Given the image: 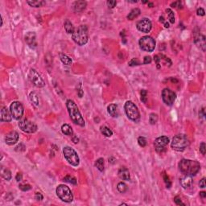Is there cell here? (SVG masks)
<instances>
[{
	"label": "cell",
	"instance_id": "obj_1",
	"mask_svg": "<svg viewBox=\"0 0 206 206\" xmlns=\"http://www.w3.org/2000/svg\"><path fill=\"white\" fill-rule=\"evenodd\" d=\"M66 106H67L68 112L69 114L71 120L76 125L80 126H85V122L76 103L71 99H68L66 102Z\"/></svg>",
	"mask_w": 206,
	"mask_h": 206
},
{
	"label": "cell",
	"instance_id": "obj_2",
	"mask_svg": "<svg viewBox=\"0 0 206 206\" xmlns=\"http://www.w3.org/2000/svg\"><path fill=\"white\" fill-rule=\"evenodd\" d=\"M201 165L196 160L191 159H182L179 163V168L182 173L185 175H194L200 170Z\"/></svg>",
	"mask_w": 206,
	"mask_h": 206
},
{
	"label": "cell",
	"instance_id": "obj_3",
	"mask_svg": "<svg viewBox=\"0 0 206 206\" xmlns=\"http://www.w3.org/2000/svg\"><path fill=\"white\" fill-rule=\"evenodd\" d=\"M73 41L80 46L85 45L88 42V28L85 25H81L74 30L72 34Z\"/></svg>",
	"mask_w": 206,
	"mask_h": 206
},
{
	"label": "cell",
	"instance_id": "obj_4",
	"mask_svg": "<svg viewBox=\"0 0 206 206\" xmlns=\"http://www.w3.org/2000/svg\"><path fill=\"white\" fill-rule=\"evenodd\" d=\"M189 146V140L188 137L184 134H179L175 135L172 139L171 147L176 152H184Z\"/></svg>",
	"mask_w": 206,
	"mask_h": 206
},
{
	"label": "cell",
	"instance_id": "obj_5",
	"mask_svg": "<svg viewBox=\"0 0 206 206\" xmlns=\"http://www.w3.org/2000/svg\"><path fill=\"white\" fill-rule=\"evenodd\" d=\"M125 112L127 117L130 120L134 122H138L140 118V114L137 106L131 101H127L124 106Z\"/></svg>",
	"mask_w": 206,
	"mask_h": 206
},
{
	"label": "cell",
	"instance_id": "obj_6",
	"mask_svg": "<svg viewBox=\"0 0 206 206\" xmlns=\"http://www.w3.org/2000/svg\"><path fill=\"white\" fill-rule=\"evenodd\" d=\"M63 154L66 160L68 162V163H70L71 165L74 167L79 165L80 159L74 149H72L70 147H64L63 148Z\"/></svg>",
	"mask_w": 206,
	"mask_h": 206
},
{
	"label": "cell",
	"instance_id": "obj_7",
	"mask_svg": "<svg viewBox=\"0 0 206 206\" xmlns=\"http://www.w3.org/2000/svg\"><path fill=\"white\" fill-rule=\"evenodd\" d=\"M56 195L58 196V197L64 202H72L73 200V196H72V193L70 190V188H68V186L64 185V184H60L59 185L58 187L56 188Z\"/></svg>",
	"mask_w": 206,
	"mask_h": 206
},
{
	"label": "cell",
	"instance_id": "obj_8",
	"mask_svg": "<svg viewBox=\"0 0 206 206\" xmlns=\"http://www.w3.org/2000/svg\"><path fill=\"white\" fill-rule=\"evenodd\" d=\"M139 45L141 49L148 52H152L155 49V41L152 36H143L139 40Z\"/></svg>",
	"mask_w": 206,
	"mask_h": 206
},
{
	"label": "cell",
	"instance_id": "obj_9",
	"mask_svg": "<svg viewBox=\"0 0 206 206\" xmlns=\"http://www.w3.org/2000/svg\"><path fill=\"white\" fill-rule=\"evenodd\" d=\"M28 78L31 83L38 88H42L45 85V81L41 77V74L33 68L30 69L28 72Z\"/></svg>",
	"mask_w": 206,
	"mask_h": 206
},
{
	"label": "cell",
	"instance_id": "obj_10",
	"mask_svg": "<svg viewBox=\"0 0 206 206\" xmlns=\"http://www.w3.org/2000/svg\"><path fill=\"white\" fill-rule=\"evenodd\" d=\"M19 127L26 133L32 134L35 133L37 130V126L36 123H34L33 122L29 121L27 119H21L19 120L18 123Z\"/></svg>",
	"mask_w": 206,
	"mask_h": 206
},
{
	"label": "cell",
	"instance_id": "obj_11",
	"mask_svg": "<svg viewBox=\"0 0 206 206\" xmlns=\"http://www.w3.org/2000/svg\"><path fill=\"white\" fill-rule=\"evenodd\" d=\"M10 110H11V113L14 118H15L17 120L20 119L22 118L23 115V112H24L22 103L17 102V101L13 102L11 104Z\"/></svg>",
	"mask_w": 206,
	"mask_h": 206
},
{
	"label": "cell",
	"instance_id": "obj_12",
	"mask_svg": "<svg viewBox=\"0 0 206 206\" xmlns=\"http://www.w3.org/2000/svg\"><path fill=\"white\" fill-rule=\"evenodd\" d=\"M175 98H176V95L170 89H164L162 91V99L163 102L167 104V106L173 105V103L175 102Z\"/></svg>",
	"mask_w": 206,
	"mask_h": 206
},
{
	"label": "cell",
	"instance_id": "obj_13",
	"mask_svg": "<svg viewBox=\"0 0 206 206\" xmlns=\"http://www.w3.org/2000/svg\"><path fill=\"white\" fill-rule=\"evenodd\" d=\"M169 144V139L167 136H161L159 137L155 140V148L157 152L162 153L166 150V146Z\"/></svg>",
	"mask_w": 206,
	"mask_h": 206
},
{
	"label": "cell",
	"instance_id": "obj_14",
	"mask_svg": "<svg viewBox=\"0 0 206 206\" xmlns=\"http://www.w3.org/2000/svg\"><path fill=\"white\" fill-rule=\"evenodd\" d=\"M152 24L150 19L144 18L141 20H139V22L137 23V28L138 30L144 33H148L152 30Z\"/></svg>",
	"mask_w": 206,
	"mask_h": 206
},
{
	"label": "cell",
	"instance_id": "obj_15",
	"mask_svg": "<svg viewBox=\"0 0 206 206\" xmlns=\"http://www.w3.org/2000/svg\"><path fill=\"white\" fill-rule=\"evenodd\" d=\"M25 42L27 43V45L31 48V49H35L37 46L36 43V35L35 32L33 31H29L26 34V36L24 37Z\"/></svg>",
	"mask_w": 206,
	"mask_h": 206
},
{
	"label": "cell",
	"instance_id": "obj_16",
	"mask_svg": "<svg viewBox=\"0 0 206 206\" xmlns=\"http://www.w3.org/2000/svg\"><path fill=\"white\" fill-rule=\"evenodd\" d=\"M19 140V134L16 131H11L10 133L6 135L5 137V142L6 144L9 146H12L14 144H15Z\"/></svg>",
	"mask_w": 206,
	"mask_h": 206
},
{
	"label": "cell",
	"instance_id": "obj_17",
	"mask_svg": "<svg viewBox=\"0 0 206 206\" xmlns=\"http://www.w3.org/2000/svg\"><path fill=\"white\" fill-rule=\"evenodd\" d=\"M194 42H195V44H196L198 47H200V49H201L203 52L205 51V36H203L201 34L196 35V36H195V39H194Z\"/></svg>",
	"mask_w": 206,
	"mask_h": 206
},
{
	"label": "cell",
	"instance_id": "obj_18",
	"mask_svg": "<svg viewBox=\"0 0 206 206\" xmlns=\"http://www.w3.org/2000/svg\"><path fill=\"white\" fill-rule=\"evenodd\" d=\"M180 184L184 188H188L192 184H193V177L190 175H183L180 178Z\"/></svg>",
	"mask_w": 206,
	"mask_h": 206
},
{
	"label": "cell",
	"instance_id": "obj_19",
	"mask_svg": "<svg viewBox=\"0 0 206 206\" xmlns=\"http://www.w3.org/2000/svg\"><path fill=\"white\" fill-rule=\"evenodd\" d=\"M12 118V114L11 113V110H9L7 107H3L1 110V121L2 122H8L11 121Z\"/></svg>",
	"mask_w": 206,
	"mask_h": 206
},
{
	"label": "cell",
	"instance_id": "obj_20",
	"mask_svg": "<svg viewBox=\"0 0 206 206\" xmlns=\"http://www.w3.org/2000/svg\"><path fill=\"white\" fill-rule=\"evenodd\" d=\"M87 3L85 1H75L72 4V9L75 12H81L85 9Z\"/></svg>",
	"mask_w": 206,
	"mask_h": 206
},
{
	"label": "cell",
	"instance_id": "obj_21",
	"mask_svg": "<svg viewBox=\"0 0 206 206\" xmlns=\"http://www.w3.org/2000/svg\"><path fill=\"white\" fill-rule=\"evenodd\" d=\"M118 174L119 178L122 180H129L130 178V171L125 167H121L118 170Z\"/></svg>",
	"mask_w": 206,
	"mask_h": 206
},
{
	"label": "cell",
	"instance_id": "obj_22",
	"mask_svg": "<svg viewBox=\"0 0 206 206\" xmlns=\"http://www.w3.org/2000/svg\"><path fill=\"white\" fill-rule=\"evenodd\" d=\"M107 111L110 116L115 117L118 116V106L115 104H110L107 107Z\"/></svg>",
	"mask_w": 206,
	"mask_h": 206
},
{
	"label": "cell",
	"instance_id": "obj_23",
	"mask_svg": "<svg viewBox=\"0 0 206 206\" xmlns=\"http://www.w3.org/2000/svg\"><path fill=\"white\" fill-rule=\"evenodd\" d=\"M29 100L31 101V102L35 106H40V98L39 96L37 95L35 92H31L29 94Z\"/></svg>",
	"mask_w": 206,
	"mask_h": 206
},
{
	"label": "cell",
	"instance_id": "obj_24",
	"mask_svg": "<svg viewBox=\"0 0 206 206\" xmlns=\"http://www.w3.org/2000/svg\"><path fill=\"white\" fill-rule=\"evenodd\" d=\"M61 131H62L63 134L68 135V136H72L73 134V130L72 128L68 125V124H64L61 126Z\"/></svg>",
	"mask_w": 206,
	"mask_h": 206
},
{
	"label": "cell",
	"instance_id": "obj_25",
	"mask_svg": "<svg viewBox=\"0 0 206 206\" xmlns=\"http://www.w3.org/2000/svg\"><path fill=\"white\" fill-rule=\"evenodd\" d=\"M64 29L67 33L68 34H72L74 32V27L72 26V23H71V21H69L68 19H66L65 22L64 23Z\"/></svg>",
	"mask_w": 206,
	"mask_h": 206
},
{
	"label": "cell",
	"instance_id": "obj_26",
	"mask_svg": "<svg viewBox=\"0 0 206 206\" xmlns=\"http://www.w3.org/2000/svg\"><path fill=\"white\" fill-rule=\"evenodd\" d=\"M60 59L62 61V63L65 65H70L72 64V59L70 58L66 54L60 53Z\"/></svg>",
	"mask_w": 206,
	"mask_h": 206
},
{
	"label": "cell",
	"instance_id": "obj_27",
	"mask_svg": "<svg viewBox=\"0 0 206 206\" xmlns=\"http://www.w3.org/2000/svg\"><path fill=\"white\" fill-rule=\"evenodd\" d=\"M27 4L30 5L32 7H41L45 4V1L42 0H33V1H27Z\"/></svg>",
	"mask_w": 206,
	"mask_h": 206
},
{
	"label": "cell",
	"instance_id": "obj_28",
	"mask_svg": "<svg viewBox=\"0 0 206 206\" xmlns=\"http://www.w3.org/2000/svg\"><path fill=\"white\" fill-rule=\"evenodd\" d=\"M140 13H141V11H140V10H139V8H134V9L132 10L130 13H129V15H127V19H130V20H133V19H134L135 18H137L139 15H140Z\"/></svg>",
	"mask_w": 206,
	"mask_h": 206
},
{
	"label": "cell",
	"instance_id": "obj_29",
	"mask_svg": "<svg viewBox=\"0 0 206 206\" xmlns=\"http://www.w3.org/2000/svg\"><path fill=\"white\" fill-rule=\"evenodd\" d=\"M100 130H101V133L103 134V135H105L106 137H111L113 134V131L109 127L107 126H102L101 128H100Z\"/></svg>",
	"mask_w": 206,
	"mask_h": 206
},
{
	"label": "cell",
	"instance_id": "obj_30",
	"mask_svg": "<svg viewBox=\"0 0 206 206\" xmlns=\"http://www.w3.org/2000/svg\"><path fill=\"white\" fill-rule=\"evenodd\" d=\"M95 167L100 171H104V159H103L102 158H100V159L96 160V162H95Z\"/></svg>",
	"mask_w": 206,
	"mask_h": 206
},
{
	"label": "cell",
	"instance_id": "obj_31",
	"mask_svg": "<svg viewBox=\"0 0 206 206\" xmlns=\"http://www.w3.org/2000/svg\"><path fill=\"white\" fill-rule=\"evenodd\" d=\"M2 176L6 180H10L11 179V172L8 169H3L2 168Z\"/></svg>",
	"mask_w": 206,
	"mask_h": 206
},
{
	"label": "cell",
	"instance_id": "obj_32",
	"mask_svg": "<svg viewBox=\"0 0 206 206\" xmlns=\"http://www.w3.org/2000/svg\"><path fill=\"white\" fill-rule=\"evenodd\" d=\"M166 12L167 14L169 22H170L171 23H175V15H174L173 11H172L170 8H167V9H166Z\"/></svg>",
	"mask_w": 206,
	"mask_h": 206
},
{
	"label": "cell",
	"instance_id": "obj_33",
	"mask_svg": "<svg viewBox=\"0 0 206 206\" xmlns=\"http://www.w3.org/2000/svg\"><path fill=\"white\" fill-rule=\"evenodd\" d=\"M117 188H118V190L120 193H124L125 192H126V190H127V185H126L125 183H123V182H120V183H118V184Z\"/></svg>",
	"mask_w": 206,
	"mask_h": 206
},
{
	"label": "cell",
	"instance_id": "obj_34",
	"mask_svg": "<svg viewBox=\"0 0 206 206\" xmlns=\"http://www.w3.org/2000/svg\"><path fill=\"white\" fill-rule=\"evenodd\" d=\"M158 121V116H157L156 114H154L152 113L149 116V122L152 124V125H155Z\"/></svg>",
	"mask_w": 206,
	"mask_h": 206
},
{
	"label": "cell",
	"instance_id": "obj_35",
	"mask_svg": "<svg viewBox=\"0 0 206 206\" xmlns=\"http://www.w3.org/2000/svg\"><path fill=\"white\" fill-rule=\"evenodd\" d=\"M64 181L68 182V183H70V184H77V180L76 179V178L72 177L71 175H66V176L64 178Z\"/></svg>",
	"mask_w": 206,
	"mask_h": 206
},
{
	"label": "cell",
	"instance_id": "obj_36",
	"mask_svg": "<svg viewBox=\"0 0 206 206\" xmlns=\"http://www.w3.org/2000/svg\"><path fill=\"white\" fill-rule=\"evenodd\" d=\"M141 101L144 103H147L148 102V92L145 90L141 91Z\"/></svg>",
	"mask_w": 206,
	"mask_h": 206
},
{
	"label": "cell",
	"instance_id": "obj_37",
	"mask_svg": "<svg viewBox=\"0 0 206 206\" xmlns=\"http://www.w3.org/2000/svg\"><path fill=\"white\" fill-rule=\"evenodd\" d=\"M19 188H20L22 191L23 192H26V191H28V190H30L31 188V185L30 184H21L19 185Z\"/></svg>",
	"mask_w": 206,
	"mask_h": 206
},
{
	"label": "cell",
	"instance_id": "obj_38",
	"mask_svg": "<svg viewBox=\"0 0 206 206\" xmlns=\"http://www.w3.org/2000/svg\"><path fill=\"white\" fill-rule=\"evenodd\" d=\"M138 143H139V146H141L142 148H144L147 145V140H146V139L144 137L140 136L138 139Z\"/></svg>",
	"mask_w": 206,
	"mask_h": 206
},
{
	"label": "cell",
	"instance_id": "obj_39",
	"mask_svg": "<svg viewBox=\"0 0 206 206\" xmlns=\"http://www.w3.org/2000/svg\"><path fill=\"white\" fill-rule=\"evenodd\" d=\"M128 64L130 66H136V65H139L140 62H139V60L137 58H133L130 62L128 63Z\"/></svg>",
	"mask_w": 206,
	"mask_h": 206
},
{
	"label": "cell",
	"instance_id": "obj_40",
	"mask_svg": "<svg viewBox=\"0 0 206 206\" xmlns=\"http://www.w3.org/2000/svg\"><path fill=\"white\" fill-rule=\"evenodd\" d=\"M107 5L110 8H114L117 5V2L114 0H109L107 1Z\"/></svg>",
	"mask_w": 206,
	"mask_h": 206
},
{
	"label": "cell",
	"instance_id": "obj_41",
	"mask_svg": "<svg viewBox=\"0 0 206 206\" xmlns=\"http://www.w3.org/2000/svg\"><path fill=\"white\" fill-rule=\"evenodd\" d=\"M200 152H201L202 155H205L206 146L205 143H201V146H200Z\"/></svg>",
	"mask_w": 206,
	"mask_h": 206
},
{
	"label": "cell",
	"instance_id": "obj_42",
	"mask_svg": "<svg viewBox=\"0 0 206 206\" xmlns=\"http://www.w3.org/2000/svg\"><path fill=\"white\" fill-rule=\"evenodd\" d=\"M171 6L172 7H177V8H182V4H181V2L180 1H177V2H175V3H171Z\"/></svg>",
	"mask_w": 206,
	"mask_h": 206
},
{
	"label": "cell",
	"instance_id": "obj_43",
	"mask_svg": "<svg viewBox=\"0 0 206 206\" xmlns=\"http://www.w3.org/2000/svg\"><path fill=\"white\" fill-rule=\"evenodd\" d=\"M163 179H164V181H165L166 184H167V188H170L171 182L170 180H169V177H168L167 175H163Z\"/></svg>",
	"mask_w": 206,
	"mask_h": 206
},
{
	"label": "cell",
	"instance_id": "obj_44",
	"mask_svg": "<svg viewBox=\"0 0 206 206\" xmlns=\"http://www.w3.org/2000/svg\"><path fill=\"white\" fill-rule=\"evenodd\" d=\"M43 195L41 194V193H36V195H35V199L36 201H42L43 200Z\"/></svg>",
	"mask_w": 206,
	"mask_h": 206
},
{
	"label": "cell",
	"instance_id": "obj_45",
	"mask_svg": "<svg viewBox=\"0 0 206 206\" xmlns=\"http://www.w3.org/2000/svg\"><path fill=\"white\" fill-rule=\"evenodd\" d=\"M197 15H200V16H204L205 15V10L203 9V8H198L197 11Z\"/></svg>",
	"mask_w": 206,
	"mask_h": 206
},
{
	"label": "cell",
	"instance_id": "obj_46",
	"mask_svg": "<svg viewBox=\"0 0 206 206\" xmlns=\"http://www.w3.org/2000/svg\"><path fill=\"white\" fill-rule=\"evenodd\" d=\"M152 62V57L151 56H145L144 60V64H148Z\"/></svg>",
	"mask_w": 206,
	"mask_h": 206
},
{
	"label": "cell",
	"instance_id": "obj_47",
	"mask_svg": "<svg viewBox=\"0 0 206 206\" xmlns=\"http://www.w3.org/2000/svg\"><path fill=\"white\" fill-rule=\"evenodd\" d=\"M174 201L175 202L176 205H184V204L182 203V201H181V200H180V198H179V197H175V198H174Z\"/></svg>",
	"mask_w": 206,
	"mask_h": 206
},
{
	"label": "cell",
	"instance_id": "obj_48",
	"mask_svg": "<svg viewBox=\"0 0 206 206\" xmlns=\"http://www.w3.org/2000/svg\"><path fill=\"white\" fill-rule=\"evenodd\" d=\"M199 185H200V187L202 188H205V178H203V179L200 181V184H199Z\"/></svg>",
	"mask_w": 206,
	"mask_h": 206
},
{
	"label": "cell",
	"instance_id": "obj_49",
	"mask_svg": "<svg viewBox=\"0 0 206 206\" xmlns=\"http://www.w3.org/2000/svg\"><path fill=\"white\" fill-rule=\"evenodd\" d=\"M23 179V175L21 173H17V175L15 176V179L17 182H20Z\"/></svg>",
	"mask_w": 206,
	"mask_h": 206
},
{
	"label": "cell",
	"instance_id": "obj_50",
	"mask_svg": "<svg viewBox=\"0 0 206 206\" xmlns=\"http://www.w3.org/2000/svg\"><path fill=\"white\" fill-rule=\"evenodd\" d=\"M6 198H7V201H11V200H13L14 197H13V195H12L11 193H7V196H6Z\"/></svg>",
	"mask_w": 206,
	"mask_h": 206
},
{
	"label": "cell",
	"instance_id": "obj_51",
	"mask_svg": "<svg viewBox=\"0 0 206 206\" xmlns=\"http://www.w3.org/2000/svg\"><path fill=\"white\" fill-rule=\"evenodd\" d=\"M72 139V142H73L74 144H77V143L79 142V139H78L76 136H73Z\"/></svg>",
	"mask_w": 206,
	"mask_h": 206
},
{
	"label": "cell",
	"instance_id": "obj_52",
	"mask_svg": "<svg viewBox=\"0 0 206 206\" xmlns=\"http://www.w3.org/2000/svg\"><path fill=\"white\" fill-rule=\"evenodd\" d=\"M77 93H78V95H79V97H80V98H82V96H83V94H84V93H83V90H79L78 91H77Z\"/></svg>",
	"mask_w": 206,
	"mask_h": 206
},
{
	"label": "cell",
	"instance_id": "obj_53",
	"mask_svg": "<svg viewBox=\"0 0 206 206\" xmlns=\"http://www.w3.org/2000/svg\"><path fill=\"white\" fill-rule=\"evenodd\" d=\"M200 196L202 198H205V197H206V193L205 192H201V193H200Z\"/></svg>",
	"mask_w": 206,
	"mask_h": 206
},
{
	"label": "cell",
	"instance_id": "obj_54",
	"mask_svg": "<svg viewBox=\"0 0 206 206\" xmlns=\"http://www.w3.org/2000/svg\"><path fill=\"white\" fill-rule=\"evenodd\" d=\"M164 27H167V28H168V27H170V26H169V23H167V22L164 23Z\"/></svg>",
	"mask_w": 206,
	"mask_h": 206
},
{
	"label": "cell",
	"instance_id": "obj_55",
	"mask_svg": "<svg viewBox=\"0 0 206 206\" xmlns=\"http://www.w3.org/2000/svg\"><path fill=\"white\" fill-rule=\"evenodd\" d=\"M148 7H153L152 3H148Z\"/></svg>",
	"mask_w": 206,
	"mask_h": 206
},
{
	"label": "cell",
	"instance_id": "obj_56",
	"mask_svg": "<svg viewBox=\"0 0 206 206\" xmlns=\"http://www.w3.org/2000/svg\"><path fill=\"white\" fill-rule=\"evenodd\" d=\"M159 20H160V22L164 23V18H163V16H162V17H160V18H159Z\"/></svg>",
	"mask_w": 206,
	"mask_h": 206
}]
</instances>
